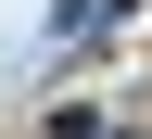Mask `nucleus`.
<instances>
[{
  "mask_svg": "<svg viewBox=\"0 0 152 139\" xmlns=\"http://www.w3.org/2000/svg\"><path fill=\"white\" fill-rule=\"evenodd\" d=\"M102 139H152V127H102Z\"/></svg>",
  "mask_w": 152,
  "mask_h": 139,
  "instance_id": "obj_1",
  "label": "nucleus"
}]
</instances>
